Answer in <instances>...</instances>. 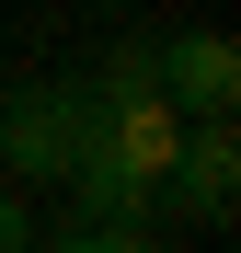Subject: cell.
Here are the masks:
<instances>
[{
    "label": "cell",
    "mask_w": 241,
    "mask_h": 253,
    "mask_svg": "<svg viewBox=\"0 0 241 253\" xmlns=\"http://www.w3.org/2000/svg\"><path fill=\"white\" fill-rule=\"evenodd\" d=\"M172 138H184V115L161 92H138V81H80V150H69L80 219L149 230L161 219V173H172Z\"/></svg>",
    "instance_id": "6da1fadb"
},
{
    "label": "cell",
    "mask_w": 241,
    "mask_h": 253,
    "mask_svg": "<svg viewBox=\"0 0 241 253\" xmlns=\"http://www.w3.org/2000/svg\"><path fill=\"white\" fill-rule=\"evenodd\" d=\"M69 150H80V81H12L0 92V173L69 184Z\"/></svg>",
    "instance_id": "7a4b0ae2"
},
{
    "label": "cell",
    "mask_w": 241,
    "mask_h": 253,
    "mask_svg": "<svg viewBox=\"0 0 241 253\" xmlns=\"http://www.w3.org/2000/svg\"><path fill=\"white\" fill-rule=\"evenodd\" d=\"M230 196H241V126L230 115H195L184 138H172V173H161V207H184V219H230Z\"/></svg>",
    "instance_id": "3957f363"
},
{
    "label": "cell",
    "mask_w": 241,
    "mask_h": 253,
    "mask_svg": "<svg viewBox=\"0 0 241 253\" xmlns=\"http://www.w3.org/2000/svg\"><path fill=\"white\" fill-rule=\"evenodd\" d=\"M161 104L172 115H241V46L218 23H195V35H161Z\"/></svg>",
    "instance_id": "277c9868"
},
{
    "label": "cell",
    "mask_w": 241,
    "mask_h": 253,
    "mask_svg": "<svg viewBox=\"0 0 241 253\" xmlns=\"http://www.w3.org/2000/svg\"><path fill=\"white\" fill-rule=\"evenodd\" d=\"M46 253H161V242H149V230H115V219H69Z\"/></svg>",
    "instance_id": "5b68a950"
},
{
    "label": "cell",
    "mask_w": 241,
    "mask_h": 253,
    "mask_svg": "<svg viewBox=\"0 0 241 253\" xmlns=\"http://www.w3.org/2000/svg\"><path fill=\"white\" fill-rule=\"evenodd\" d=\"M0 253H34V219H23V196L0 184Z\"/></svg>",
    "instance_id": "8992f818"
}]
</instances>
